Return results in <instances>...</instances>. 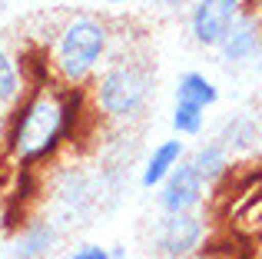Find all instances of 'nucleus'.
<instances>
[{
	"instance_id": "nucleus-1",
	"label": "nucleus",
	"mask_w": 262,
	"mask_h": 259,
	"mask_svg": "<svg viewBox=\"0 0 262 259\" xmlns=\"http://www.w3.org/2000/svg\"><path fill=\"white\" fill-rule=\"evenodd\" d=\"M67 146H73L70 123L57 97V83L43 90H27L7 110V143L4 153L13 166H40L47 169L60 160Z\"/></svg>"
},
{
	"instance_id": "nucleus-2",
	"label": "nucleus",
	"mask_w": 262,
	"mask_h": 259,
	"mask_svg": "<svg viewBox=\"0 0 262 259\" xmlns=\"http://www.w3.org/2000/svg\"><path fill=\"white\" fill-rule=\"evenodd\" d=\"M156 87V70L146 50L116 47L110 60L90 80V100H93L96 120L103 123H133L146 113Z\"/></svg>"
},
{
	"instance_id": "nucleus-3",
	"label": "nucleus",
	"mask_w": 262,
	"mask_h": 259,
	"mask_svg": "<svg viewBox=\"0 0 262 259\" xmlns=\"http://www.w3.org/2000/svg\"><path fill=\"white\" fill-rule=\"evenodd\" d=\"M116 44V27L110 17L93 10H77L60 20L50 44V63L60 83H90L110 60Z\"/></svg>"
},
{
	"instance_id": "nucleus-4",
	"label": "nucleus",
	"mask_w": 262,
	"mask_h": 259,
	"mask_svg": "<svg viewBox=\"0 0 262 259\" xmlns=\"http://www.w3.org/2000/svg\"><path fill=\"white\" fill-rule=\"evenodd\" d=\"M209 223L199 209L189 213H160L149 229V253L156 259H192L206 249Z\"/></svg>"
},
{
	"instance_id": "nucleus-5",
	"label": "nucleus",
	"mask_w": 262,
	"mask_h": 259,
	"mask_svg": "<svg viewBox=\"0 0 262 259\" xmlns=\"http://www.w3.org/2000/svg\"><path fill=\"white\" fill-rule=\"evenodd\" d=\"M243 10L246 0H192L186 7V33L196 47L216 50Z\"/></svg>"
},
{
	"instance_id": "nucleus-6",
	"label": "nucleus",
	"mask_w": 262,
	"mask_h": 259,
	"mask_svg": "<svg viewBox=\"0 0 262 259\" xmlns=\"http://www.w3.org/2000/svg\"><path fill=\"white\" fill-rule=\"evenodd\" d=\"M60 246V229L50 216L30 213L4 240V259H50Z\"/></svg>"
},
{
	"instance_id": "nucleus-7",
	"label": "nucleus",
	"mask_w": 262,
	"mask_h": 259,
	"mask_svg": "<svg viewBox=\"0 0 262 259\" xmlns=\"http://www.w3.org/2000/svg\"><path fill=\"white\" fill-rule=\"evenodd\" d=\"M206 193H209V186L203 183V176L192 169L189 160H183L156 186V206H160V213H189V209H203Z\"/></svg>"
},
{
	"instance_id": "nucleus-8",
	"label": "nucleus",
	"mask_w": 262,
	"mask_h": 259,
	"mask_svg": "<svg viewBox=\"0 0 262 259\" xmlns=\"http://www.w3.org/2000/svg\"><path fill=\"white\" fill-rule=\"evenodd\" d=\"M216 53H219V60L229 63V67L252 63L262 53V13L252 10V7H246V10L239 13V20L229 27V33L219 40Z\"/></svg>"
},
{
	"instance_id": "nucleus-9",
	"label": "nucleus",
	"mask_w": 262,
	"mask_h": 259,
	"mask_svg": "<svg viewBox=\"0 0 262 259\" xmlns=\"http://www.w3.org/2000/svg\"><path fill=\"white\" fill-rule=\"evenodd\" d=\"M186 140L183 136H169V140H160L153 149H149V156L143 160V169H140V186L143 189H156L163 180H166L169 173L179 166V163L186 160Z\"/></svg>"
},
{
	"instance_id": "nucleus-10",
	"label": "nucleus",
	"mask_w": 262,
	"mask_h": 259,
	"mask_svg": "<svg viewBox=\"0 0 262 259\" xmlns=\"http://www.w3.org/2000/svg\"><path fill=\"white\" fill-rule=\"evenodd\" d=\"M186 160L192 163V169L203 176V183L209 189L223 186L232 173V153L219 140H203L199 146H192L189 153H186Z\"/></svg>"
},
{
	"instance_id": "nucleus-11",
	"label": "nucleus",
	"mask_w": 262,
	"mask_h": 259,
	"mask_svg": "<svg viewBox=\"0 0 262 259\" xmlns=\"http://www.w3.org/2000/svg\"><path fill=\"white\" fill-rule=\"evenodd\" d=\"M216 140L232 153V160H236V156H249L262 140V123L252 113H232V117L219 126Z\"/></svg>"
},
{
	"instance_id": "nucleus-12",
	"label": "nucleus",
	"mask_w": 262,
	"mask_h": 259,
	"mask_svg": "<svg viewBox=\"0 0 262 259\" xmlns=\"http://www.w3.org/2000/svg\"><path fill=\"white\" fill-rule=\"evenodd\" d=\"M24 93H27V77L20 67V50H13L0 40V106L10 110Z\"/></svg>"
},
{
	"instance_id": "nucleus-13",
	"label": "nucleus",
	"mask_w": 262,
	"mask_h": 259,
	"mask_svg": "<svg viewBox=\"0 0 262 259\" xmlns=\"http://www.w3.org/2000/svg\"><path fill=\"white\" fill-rule=\"evenodd\" d=\"M173 97H176V100H186V103H199V106H206V110H209V106L219 103V87L212 83L206 73L186 70V73H179Z\"/></svg>"
},
{
	"instance_id": "nucleus-14",
	"label": "nucleus",
	"mask_w": 262,
	"mask_h": 259,
	"mask_svg": "<svg viewBox=\"0 0 262 259\" xmlns=\"http://www.w3.org/2000/svg\"><path fill=\"white\" fill-rule=\"evenodd\" d=\"M169 126H173V133L183 136V140L203 136V130H206V106L176 100V103H173V113H169Z\"/></svg>"
},
{
	"instance_id": "nucleus-15",
	"label": "nucleus",
	"mask_w": 262,
	"mask_h": 259,
	"mask_svg": "<svg viewBox=\"0 0 262 259\" xmlns=\"http://www.w3.org/2000/svg\"><path fill=\"white\" fill-rule=\"evenodd\" d=\"M60 259H110V249L96 246V243H77V246L67 249Z\"/></svg>"
},
{
	"instance_id": "nucleus-16",
	"label": "nucleus",
	"mask_w": 262,
	"mask_h": 259,
	"mask_svg": "<svg viewBox=\"0 0 262 259\" xmlns=\"http://www.w3.org/2000/svg\"><path fill=\"white\" fill-rule=\"evenodd\" d=\"M149 4L160 7V10H186L192 0H149Z\"/></svg>"
},
{
	"instance_id": "nucleus-17",
	"label": "nucleus",
	"mask_w": 262,
	"mask_h": 259,
	"mask_svg": "<svg viewBox=\"0 0 262 259\" xmlns=\"http://www.w3.org/2000/svg\"><path fill=\"white\" fill-rule=\"evenodd\" d=\"M7 240V206H4V193H0V249H4Z\"/></svg>"
},
{
	"instance_id": "nucleus-18",
	"label": "nucleus",
	"mask_w": 262,
	"mask_h": 259,
	"mask_svg": "<svg viewBox=\"0 0 262 259\" xmlns=\"http://www.w3.org/2000/svg\"><path fill=\"white\" fill-rule=\"evenodd\" d=\"M4 143H7V110L0 106V153H4Z\"/></svg>"
},
{
	"instance_id": "nucleus-19",
	"label": "nucleus",
	"mask_w": 262,
	"mask_h": 259,
	"mask_svg": "<svg viewBox=\"0 0 262 259\" xmlns=\"http://www.w3.org/2000/svg\"><path fill=\"white\" fill-rule=\"evenodd\" d=\"M110 259H129L126 246H110Z\"/></svg>"
},
{
	"instance_id": "nucleus-20",
	"label": "nucleus",
	"mask_w": 262,
	"mask_h": 259,
	"mask_svg": "<svg viewBox=\"0 0 262 259\" xmlns=\"http://www.w3.org/2000/svg\"><path fill=\"white\" fill-rule=\"evenodd\" d=\"M93 4H103V7H126V4H133V0H93Z\"/></svg>"
},
{
	"instance_id": "nucleus-21",
	"label": "nucleus",
	"mask_w": 262,
	"mask_h": 259,
	"mask_svg": "<svg viewBox=\"0 0 262 259\" xmlns=\"http://www.w3.org/2000/svg\"><path fill=\"white\" fill-rule=\"evenodd\" d=\"M192 259H212V256H206V253H199V256H192Z\"/></svg>"
}]
</instances>
